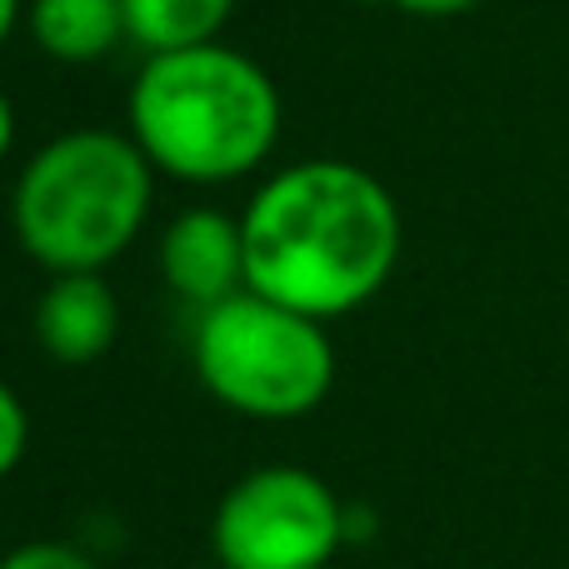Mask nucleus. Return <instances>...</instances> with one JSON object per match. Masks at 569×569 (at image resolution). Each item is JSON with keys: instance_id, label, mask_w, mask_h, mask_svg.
<instances>
[{"instance_id": "nucleus-15", "label": "nucleus", "mask_w": 569, "mask_h": 569, "mask_svg": "<svg viewBox=\"0 0 569 569\" xmlns=\"http://www.w3.org/2000/svg\"><path fill=\"white\" fill-rule=\"evenodd\" d=\"M20 16H26V0H0V46H6L10 36H16Z\"/></svg>"}, {"instance_id": "nucleus-11", "label": "nucleus", "mask_w": 569, "mask_h": 569, "mask_svg": "<svg viewBox=\"0 0 569 569\" xmlns=\"http://www.w3.org/2000/svg\"><path fill=\"white\" fill-rule=\"evenodd\" d=\"M26 450H30V415L20 405V395L0 380V480H10L20 470Z\"/></svg>"}, {"instance_id": "nucleus-8", "label": "nucleus", "mask_w": 569, "mask_h": 569, "mask_svg": "<svg viewBox=\"0 0 569 569\" xmlns=\"http://www.w3.org/2000/svg\"><path fill=\"white\" fill-rule=\"evenodd\" d=\"M26 26L40 56L60 66H96L126 40V6L120 0H30Z\"/></svg>"}, {"instance_id": "nucleus-5", "label": "nucleus", "mask_w": 569, "mask_h": 569, "mask_svg": "<svg viewBox=\"0 0 569 569\" xmlns=\"http://www.w3.org/2000/svg\"><path fill=\"white\" fill-rule=\"evenodd\" d=\"M220 569H325L345 550V500L305 465H260L216 505Z\"/></svg>"}, {"instance_id": "nucleus-3", "label": "nucleus", "mask_w": 569, "mask_h": 569, "mask_svg": "<svg viewBox=\"0 0 569 569\" xmlns=\"http://www.w3.org/2000/svg\"><path fill=\"white\" fill-rule=\"evenodd\" d=\"M156 206V166L126 130L76 126L50 136L10 190L16 246L46 276L106 270L140 240Z\"/></svg>"}, {"instance_id": "nucleus-9", "label": "nucleus", "mask_w": 569, "mask_h": 569, "mask_svg": "<svg viewBox=\"0 0 569 569\" xmlns=\"http://www.w3.org/2000/svg\"><path fill=\"white\" fill-rule=\"evenodd\" d=\"M120 6H126V40L146 56L210 46L236 16V0H120Z\"/></svg>"}, {"instance_id": "nucleus-4", "label": "nucleus", "mask_w": 569, "mask_h": 569, "mask_svg": "<svg viewBox=\"0 0 569 569\" xmlns=\"http://www.w3.org/2000/svg\"><path fill=\"white\" fill-rule=\"evenodd\" d=\"M190 365L210 400L260 425L305 420L335 390V340L325 320L256 290L196 310Z\"/></svg>"}, {"instance_id": "nucleus-10", "label": "nucleus", "mask_w": 569, "mask_h": 569, "mask_svg": "<svg viewBox=\"0 0 569 569\" xmlns=\"http://www.w3.org/2000/svg\"><path fill=\"white\" fill-rule=\"evenodd\" d=\"M0 569H100V565L70 540H26L0 555Z\"/></svg>"}, {"instance_id": "nucleus-16", "label": "nucleus", "mask_w": 569, "mask_h": 569, "mask_svg": "<svg viewBox=\"0 0 569 569\" xmlns=\"http://www.w3.org/2000/svg\"><path fill=\"white\" fill-rule=\"evenodd\" d=\"M360 6H390V0H360Z\"/></svg>"}, {"instance_id": "nucleus-12", "label": "nucleus", "mask_w": 569, "mask_h": 569, "mask_svg": "<svg viewBox=\"0 0 569 569\" xmlns=\"http://www.w3.org/2000/svg\"><path fill=\"white\" fill-rule=\"evenodd\" d=\"M390 6H400L405 16H420V20H450V16H470L485 0H390Z\"/></svg>"}, {"instance_id": "nucleus-7", "label": "nucleus", "mask_w": 569, "mask_h": 569, "mask_svg": "<svg viewBox=\"0 0 569 569\" xmlns=\"http://www.w3.org/2000/svg\"><path fill=\"white\" fill-rule=\"evenodd\" d=\"M36 345L46 360L80 370L96 365L120 335V300L106 284V270H76V276H50L30 315Z\"/></svg>"}, {"instance_id": "nucleus-13", "label": "nucleus", "mask_w": 569, "mask_h": 569, "mask_svg": "<svg viewBox=\"0 0 569 569\" xmlns=\"http://www.w3.org/2000/svg\"><path fill=\"white\" fill-rule=\"evenodd\" d=\"M375 540V510L365 500L345 505V545H370Z\"/></svg>"}, {"instance_id": "nucleus-2", "label": "nucleus", "mask_w": 569, "mask_h": 569, "mask_svg": "<svg viewBox=\"0 0 569 569\" xmlns=\"http://www.w3.org/2000/svg\"><path fill=\"white\" fill-rule=\"evenodd\" d=\"M284 100L256 56L210 46L146 56L126 96V136L156 176L180 186H236L280 146Z\"/></svg>"}, {"instance_id": "nucleus-6", "label": "nucleus", "mask_w": 569, "mask_h": 569, "mask_svg": "<svg viewBox=\"0 0 569 569\" xmlns=\"http://www.w3.org/2000/svg\"><path fill=\"white\" fill-rule=\"evenodd\" d=\"M160 280L170 284L180 305L210 310L246 290V236L240 216L216 206H190L160 236Z\"/></svg>"}, {"instance_id": "nucleus-1", "label": "nucleus", "mask_w": 569, "mask_h": 569, "mask_svg": "<svg viewBox=\"0 0 569 569\" xmlns=\"http://www.w3.org/2000/svg\"><path fill=\"white\" fill-rule=\"evenodd\" d=\"M246 290L315 320L355 315L395 280L405 250L400 200L355 160L280 166L240 210Z\"/></svg>"}, {"instance_id": "nucleus-14", "label": "nucleus", "mask_w": 569, "mask_h": 569, "mask_svg": "<svg viewBox=\"0 0 569 569\" xmlns=\"http://www.w3.org/2000/svg\"><path fill=\"white\" fill-rule=\"evenodd\" d=\"M10 146H16V106H10V96L0 90V166H6Z\"/></svg>"}]
</instances>
